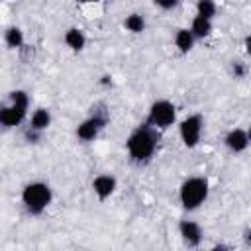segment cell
<instances>
[{
    "instance_id": "cell-17",
    "label": "cell",
    "mask_w": 251,
    "mask_h": 251,
    "mask_svg": "<svg viewBox=\"0 0 251 251\" xmlns=\"http://www.w3.org/2000/svg\"><path fill=\"white\" fill-rule=\"evenodd\" d=\"M216 4H214V0H198L196 2V12H198V16H204V18H208V20H212L214 16H216Z\"/></svg>"
},
{
    "instance_id": "cell-21",
    "label": "cell",
    "mask_w": 251,
    "mask_h": 251,
    "mask_svg": "<svg viewBox=\"0 0 251 251\" xmlns=\"http://www.w3.org/2000/svg\"><path fill=\"white\" fill-rule=\"evenodd\" d=\"M100 82H102V84H112V78L106 75V76H102V80H100Z\"/></svg>"
},
{
    "instance_id": "cell-19",
    "label": "cell",
    "mask_w": 251,
    "mask_h": 251,
    "mask_svg": "<svg viewBox=\"0 0 251 251\" xmlns=\"http://www.w3.org/2000/svg\"><path fill=\"white\" fill-rule=\"evenodd\" d=\"M233 75H235V78H241V76L245 75V67H243L241 63H235V65H233Z\"/></svg>"
},
{
    "instance_id": "cell-10",
    "label": "cell",
    "mask_w": 251,
    "mask_h": 251,
    "mask_svg": "<svg viewBox=\"0 0 251 251\" xmlns=\"http://www.w3.org/2000/svg\"><path fill=\"white\" fill-rule=\"evenodd\" d=\"M249 143H251V141H249V135H247L245 129L235 127V129H231V131L226 135V145H227V149L233 151V153H241V151H245Z\"/></svg>"
},
{
    "instance_id": "cell-22",
    "label": "cell",
    "mask_w": 251,
    "mask_h": 251,
    "mask_svg": "<svg viewBox=\"0 0 251 251\" xmlns=\"http://www.w3.org/2000/svg\"><path fill=\"white\" fill-rule=\"evenodd\" d=\"M247 135H249V141H251V126H249V129H247Z\"/></svg>"
},
{
    "instance_id": "cell-6",
    "label": "cell",
    "mask_w": 251,
    "mask_h": 251,
    "mask_svg": "<svg viewBox=\"0 0 251 251\" xmlns=\"http://www.w3.org/2000/svg\"><path fill=\"white\" fill-rule=\"evenodd\" d=\"M180 137L186 147H196L202 137V118L200 116H188L180 122Z\"/></svg>"
},
{
    "instance_id": "cell-14",
    "label": "cell",
    "mask_w": 251,
    "mask_h": 251,
    "mask_svg": "<svg viewBox=\"0 0 251 251\" xmlns=\"http://www.w3.org/2000/svg\"><path fill=\"white\" fill-rule=\"evenodd\" d=\"M190 31L194 33V37H206V35H210V31H212V22H210L208 18H204V16H196V18L192 20Z\"/></svg>"
},
{
    "instance_id": "cell-8",
    "label": "cell",
    "mask_w": 251,
    "mask_h": 251,
    "mask_svg": "<svg viewBox=\"0 0 251 251\" xmlns=\"http://www.w3.org/2000/svg\"><path fill=\"white\" fill-rule=\"evenodd\" d=\"M178 231H180V237L182 241L188 245V247H198L200 241H202V229L196 222L192 220H182L178 224Z\"/></svg>"
},
{
    "instance_id": "cell-7",
    "label": "cell",
    "mask_w": 251,
    "mask_h": 251,
    "mask_svg": "<svg viewBox=\"0 0 251 251\" xmlns=\"http://www.w3.org/2000/svg\"><path fill=\"white\" fill-rule=\"evenodd\" d=\"M106 122H108V118H106L104 114H94V116L86 118V120L76 127L78 139H82V141H92V139L100 133V129L106 126Z\"/></svg>"
},
{
    "instance_id": "cell-15",
    "label": "cell",
    "mask_w": 251,
    "mask_h": 251,
    "mask_svg": "<svg viewBox=\"0 0 251 251\" xmlns=\"http://www.w3.org/2000/svg\"><path fill=\"white\" fill-rule=\"evenodd\" d=\"M4 39H6V45L12 49H20L24 45V33L20 27H8Z\"/></svg>"
},
{
    "instance_id": "cell-18",
    "label": "cell",
    "mask_w": 251,
    "mask_h": 251,
    "mask_svg": "<svg viewBox=\"0 0 251 251\" xmlns=\"http://www.w3.org/2000/svg\"><path fill=\"white\" fill-rule=\"evenodd\" d=\"M157 6H161L163 10H171V8H175L176 4H178V0H153Z\"/></svg>"
},
{
    "instance_id": "cell-16",
    "label": "cell",
    "mask_w": 251,
    "mask_h": 251,
    "mask_svg": "<svg viewBox=\"0 0 251 251\" xmlns=\"http://www.w3.org/2000/svg\"><path fill=\"white\" fill-rule=\"evenodd\" d=\"M124 25H126V29L131 31V33H141V31L145 29V20H143L139 14H129V16L126 18Z\"/></svg>"
},
{
    "instance_id": "cell-3",
    "label": "cell",
    "mask_w": 251,
    "mask_h": 251,
    "mask_svg": "<svg viewBox=\"0 0 251 251\" xmlns=\"http://www.w3.org/2000/svg\"><path fill=\"white\" fill-rule=\"evenodd\" d=\"M27 106H29V98L24 90H14L10 94V104L2 108L0 112V122L4 127H14V126H20L22 120L25 118V112H27Z\"/></svg>"
},
{
    "instance_id": "cell-4",
    "label": "cell",
    "mask_w": 251,
    "mask_h": 251,
    "mask_svg": "<svg viewBox=\"0 0 251 251\" xmlns=\"http://www.w3.org/2000/svg\"><path fill=\"white\" fill-rule=\"evenodd\" d=\"M208 196V180L202 176H190L180 186V204L186 210H196Z\"/></svg>"
},
{
    "instance_id": "cell-11",
    "label": "cell",
    "mask_w": 251,
    "mask_h": 251,
    "mask_svg": "<svg viewBox=\"0 0 251 251\" xmlns=\"http://www.w3.org/2000/svg\"><path fill=\"white\" fill-rule=\"evenodd\" d=\"M65 43H67L73 51H80V49H84L86 37H84V33H82L78 27H69L67 33H65Z\"/></svg>"
},
{
    "instance_id": "cell-20",
    "label": "cell",
    "mask_w": 251,
    "mask_h": 251,
    "mask_svg": "<svg viewBox=\"0 0 251 251\" xmlns=\"http://www.w3.org/2000/svg\"><path fill=\"white\" fill-rule=\"evenodd\" d=\"M245 49H247V53H249V57H251V35L245 37Z\"/></svg>"
},
{
    "instance_id": "cell-13",
    "label": "cell",
    "mask_w": 251,
    "mask_h": 251,
    "mask_svg": "<svg viewBox=\"0 0 251 251\" xmlns=\"http://www.w3.org/2000/svg\"><path fill=\"white\" fill-rule=\"evenodd\" d=\"M49 124H51V114H49V110L39 108V110H35V112L31 114L29 127H33V129H37V131H43V129L49 127Z\"/></svg>"
},
{
    "instance_id": "cell-9",
    "label": "cell",
    "mask_w": 251,
    "mask_h": 251,
    "mask_svg": "<svg viewBox=\"0 0 251 251\" xmlns=\"http://www.w3.org/2000/svg\"><path fill=\"white\" fill-rule=\"evenodd\" d=\"M92 190L94 194L98 196V200H106L114 194L116 190V178L110 176V175H98L94 180H92Z\"/></svg>"
},
{
    "instance_id": "cell-12",
    "label": "cell",
    "mask_w": 251,
    "mask_h": 251,
    "mask_svg": "<svg viewBox=\"0 0 251 251\" xmlns=\"http://www.w3.org/2000/svg\"><path fill=\"white\" fill-rule=\"evenodd\" d=\"M175 45L178 47V51H180V53H188V51L192 49V45H194V33H192L190 29H184V27L176 29Z\"/></svg>"
},
{
    "instance_id": "cell-1",
    "label": "cell",
    "mask_w": 251,
    "mask_h": 251,
    "mask_svg": "<svg viewBox=\"0 0 251 251\" xmlns=\"http://www.w3.org/2000/svg\"><path fill=\"white\" fill-rule=\"evenodd\" d=\"M159 143V131L157 127H153L151 124H143L139 127H135L131 131V135L127 137V153L131 157V161L135 163H147Z\"/></svg>"
},
{
    "instance_id": "cell-23",
    "label": "cell",
    "mask_w": 251,
    "mask_h": 251,
    "mask_svg": "<svg viewBox=\"0 0 251 251\" xmlns=\"http://www.w3.org/2000/svg\"><path fill=\"white\" fill-rule=\"evenodd\" d=\"M78 2H100V0H78Z\"/></svg>"
},
{
    "instance_id": "cell-2",
    "label": "cell",
    "mask_w": 251,
    "mask_h": 251,
    "mask_svg": "<svg viewBox=\"0 0 251 251\" xmlns=\"http://www.w3.org/2000/svg\"><path fill=\"white\" fill-rule=\"evenodd\" d=\"M51 198H53L51 188L45 182H29L22 190V202H24L25 210L33 216L41 214L51 204Z\"/></svg>"
},
{
    "instance_id": "cell-5",
    "label": "cell",
    "mask_w": 251,
    "mask_h": 251,
    "mask_svg": "<svg viewBox=\"0 0 251 251\" xmlns=\"http://www.w3.org/2000/svg\"><path fill=\"white\" fill-rule=\"evenodd\" d=\"M176 118V108L173 102L169 100H157L151 110H149V118H147V124H151L153 127L157 129H167L169 126H173Z\"/></svg>"
}]
</instances>
